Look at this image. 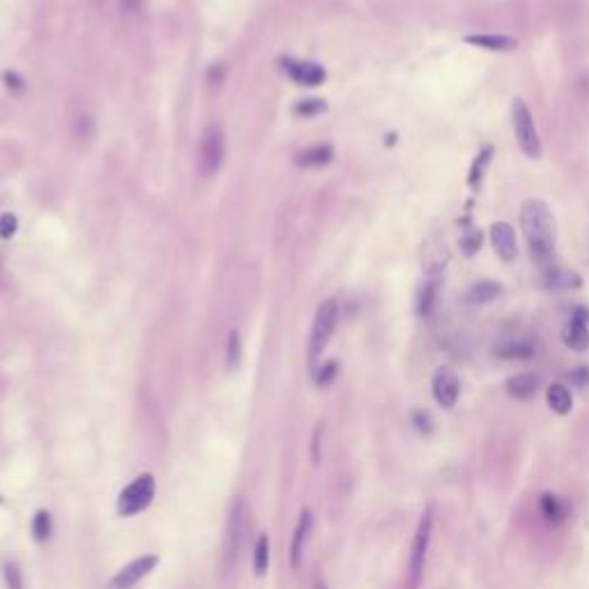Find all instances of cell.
<instances>
[{"mask_svg": "<svg viewBox=\"0 0 589 589\" xmlns=\"http://www.w3.org/2000/svg\"><path fill=\"white\" fill-rule=\"evenodd\" d=\"M521 228L536 267L550 269L555 262V221L541 198H527L521 205Z\"/></svg>", "mask_w": 589, "mask_h": 589, "instance_id": "cell-1", "label": "cell"}, {"mask_svg": "<svg viewBox=\"0 0 589 589\" xmlns=\"http://www.w3.org/2000/svg\"><path fill=\"white\" fill-rule=\"evenodd\" d=\"M430 536H433V511L426 509L421 514V521L417 525L415 539H412V550H410V561H408V587L417 589L421 578H424V566L430 548Z\"/></svg>", "mask_w": 589, "mask_h": 589, "instance_id": "cell-2", "label": "cell"}, {"mask_svg": "<svg viewBox=\"0 0 589 589\" xmlns=\"http://www.w3.org/2000/svg\"><path fill=\"white\" fill-rule=\"evenodd\" d=\"M336 324H339V304H336V300H324L318 306V311H315L313 327H311V339H309L311 366L315 364V359L322 355V350L327 348L334 332H336Z\"/></svg>", "mask_w": 589, "mask_h": 589, "instance_id": "cell-3", "label": "cell"}, {"mask_svg": "<svg viewBox=\"0 0 589 589\" xmlns=\"http://www.w3.org/2000/svg\"><path fill=\"white\" fill-rule=\"evenodd\" d=\"M511 125H514V134H516L518 145H521V150L530 157V159H539L541 138H539V131H536L532 111L523 99H514V104H511Z\"/></svg>", "mask_w": 589, "mask_h": 589, "instance_id": "cell-4", "label": "cell"}, {"mask_svg": "<svg viewBox=\"0 0 589 589\" xmlns=\"http://www.w3.org/2000/svg\"><path fill=\"white\" fill-rule=\"evenodd\" d=\"M154 490H157V483L152 474H140L138 479H134L129 483V486L122 490L120 497H118V514L120 516H136L140 511H145L147 506H150L152 497H154Z\"/></svg>", "mask_w": 589, "mask_h": 589, "instance_id": "cell-5", "label": "cell"}, {"mask_svg": "<svg viewBox=\"0 0 589 589\" xmlns=\"http://www.w3.org/2000/svg\"><path fill=\"white\" fill-rule=\"evenodd\" d=\"M224 157H226V136H224V129L219 125H212L205 129L203 140H200V147H198V169L200 173L205 175H214L219 169H221L224 164Z\"/></svg>", "mask_w": 589, "mask_h": 589, "instance_id": "cell-6", "label": "cell"}, {"mask_svg": "<svg viewBox=\"0 0 589 589\" xmlns=\"http://www.w3.org/2000/svg\"><path fill=\"white\" fill-rule=\"evenodd\" d=\"M589 311L587 309H578L571 320L564 324V332H561V339H564V346L576 350V353H585L589 348Z\"/></svg>", "mask_w": 589, "mask_h": 589, "instance_id": "cell-7", "label": "cell"}, {"mask_svg": "<svg viewBox=\"0 0 589 589\" xmlns=\"http://www.w3.org/2000/svg\"><path fill=\"white\" fill-rule=\"evenodd\" d=\"M461 394V382L449 366L437 368L433 375V396L442 408H454Z\"/></svg>", "mask_w": 589, "mask_h": 589, "instance_id": "cell-8", "label": "cell"}, {"mask_svg": "<svg viewBox=\"0 0 589 589\" xmlns=\"http://www.w3.org/2000/svg\"><path fill=\"white\" fill-rule=\"evenodd\" d=\"M157 561L159 557L157 555H145V557H138L134 561H129L125 569H120L116 576L111 580V587L113 589H131L138 580H143L150 571L157 566Z\"/></svg>", "mask_w": 589, "mask_h": 589, "instance_id": "cell-9", "label": "cell"}, {"mask_svg": "<svg viewBox=\"0 0 589 589\" xmlns=\"http://www.w3.org/2000/svg\"><path fill=\"white\" fill-rule=\"evenodd\" d=\"M490 242H493L497 258L502 262H514L518 256V244H516V231L511 224L506 221H495L490 226Z\"/></svg>", "mask_w": 589, "mask_h": 589, "instance_id": "cell-10", "label": "cell"}, {"mask_svg": "<svg viewBox=\"0 0 589 589\" xmlns=\"http://www.w3.org/2000/svg\"><path fill=\"white\" fill-rule=\"evenodd\" d=\"M311 527H313V516H311L309 509H304V511L300 514V523H297V527H295L293 543H290V564H293V569H300V564H302L304 546H306V541H309Z\"/></svg>", "mask_w": 589, "mask_h": 589, "instance_id": "cell-11", "label": "cell"}, {"mask_svg": "<svg viewBox=\"0 0 589 589\" xmlns=\"http://www.w3.org/2000/svg\"><path fill=\"white\" fill-rule=\"evenodd\" d=\"M242 532H244V518H242V504L237 502L235 509L231 511V518H228V536H226V557L228 564L235 566L237 555H240V543H242Z\"/></svg>", "mask_w": 589, "mask_h": 589, "instance_id": "cell-12", "label": "cell"}, {"mask_svg": "<svg viewBox=\"0 0 589 589\" xmlns=\"http://www.w3.org/2000/svg\"><path fill=\"white\" fill-rule=\"evenodd\" d=\"M541 284L548 290H573V288L583 286V279H580L576 272L552 265L550 269H543Z\"/></svg>", "mask_w": 589, "mask_h": 589, "instance_id": "cell-13", "label": "cell"}, {"mask_svg": "<svg viewBox=\"0 0 589 589\" xmlns=\"http://www.w3.org/2000/svg\"><path fill=\"white\" fill-rule=\"evenodd\" d=\"M539 375L534 373H518L506 380V394L516 401H530L539 391Z\"/></svg>", "mask_w": 589, "mask_h": 589, "instance_id": "cell-14", "label": "cell"}, {"mask_svg": "<svg viewBox=\"0 0 589 589\" xmlns=\"http://www.w3.org/2000/svg\"><path fill=\"white\" fill-rule=\"evenodd\" d=\"M284 69L300 85H320L324 81V69L315 63H293V60H288Z\"/></svg>", "mask_w": 589, "mask_h": 589, "instance_id": "cell-15", "label": "cell"}, {"mask_svg": "<svg viewBox=\"0 0 589 589\" xmlns=\"http://www.w3.org/2000/svg\"><path fill=\"white\" fill-rule=\"evenodd\" d=\"M465 42L472 44V47H477V49L499 51V54H506V51L518 49V40L509 37V35H468Z\"/></svg>", "mask_w": 589, "mask_h": 589, "instance_id": "cell-16", "label": "cell"}, {"mask_svg": "<svg viewBox=\"0 0 589 589\" xmlns=\"http://www.w3.org/2000/svg\"><path fill=\"white\" fill-rule=\"evenodd\" d=\"M493 355L499 359H509V362H525V359H532L536 355V346L530 341H504L495 346Z\"/></svg>", "mask_w": 589, "mask_h": 589, "instance_id": "cell-17", "label": "cell"}, {"mask_svg": "<svg viewBox=\"0 0 589 589\" xmlns=\"http://www.w3.org/2000/svg\"><path fill=\"white\" fill-rule=\"evenodd\" d=\"M502 295V288L495 281H479V284L470 286V290L465 293L463 300L468 302L470 306H483V304H490L493 300Z\"/></svg>", "mask_w": 589, "mask_h": 589, "instance_id": "cell-18", "label": "cell"}, {"mask_svg": "<svg viewBox=\"0 0 589 589\" xmlns=\"http://www.w3.org/2000/svg\"><path fill=\"white\" fill-rule=\"evenodd\" d=\"M493 154H495L493 145H486L483 150L477 152V157H474V162L470 166V175H468V184H470L472 191H479L481 189L488 166H490V162H493Z\"/></svg>", "mask_w": 589, "mask_h": 589, "instance_id": "cell-19", "label": "cell"}, {"mask_svg": "<svg viewBox=\"0 0 589 589\" xmlns=\"http://www.w3.org/2000/svg\"><path fill=\"white\" fill-rule=\"evenodd\" d=\"M437 293H439L437 277L433 274L424 286H421L419 295H417V313L421 315V318H428V315L433 313L435 304H437Z\"/></svg>", "mask_w": 589, "mask_h": 589, "instance_id": "cell-20", "label": "cell"}, {"mask_svg": "<svg viewBox=\"0 0 589 589\" xmlns=\"http://www.w3.org/2000/svg\"><path fill=\"white\" fill-rule=\"evenodd\" d=\"M546 401L552 412H557V415H569L571 408H573V399H571V391L566 389L564 384H550L548 391H546Z\"/></svg>", "mask_w": 589, "mask_h": 589, "instance_id": "cell-21", "label": "cell"}, {"mask_svg": "<svg viewBox=\"0 0 589 589\" xmlns=\"http://www.w3.org/2000/svg\"><path fill=\"white\" fill-rule=\"evenodd\" d=\"M481 242H483L481 228L472 226V219L465 217L463 219V233H461V251L470 258V256H474V253L481 249Z\"/></svg>", "mask_w": 589, "mask_h": 589, "instance_id": "cell-22", "label": "cell"}, {"mask_svg": "<svg viewBox=\"0 0 589 589\" xmlns=\"http://www.w3.org/2000/svg\"><path fill=\"white\" fill-rule=\"evenodd\" d=\"M334 159V150L329 145H315V147H309V150H304L300 154V166H304V169H318V166H324V164H329Z\"/></svg>", "mask_w": 589, "mask_h": 589, "instance_id": "cell-23", "label": "cell"}, {"mask_svg": "<svg viewBox=\"0 0 589 589\" xmlns=\"http://www.w3.org/2000/svg\"><path fill=\"white\" fill-rule=\"evenodd\" d=\"M541 514L548 523H559V521H564L566 506L561 504V499L557 495L546 493V495H541Z\"/></svg>", "mask_w": 589, "mask_h": 589, "instance_id": "cell-24", "label": "cell"}, {"mask_svg": "<svg viewBox=\"0 0 589 589\" xmlns=\"http://www.w3.org/2000/svg\"><path fill=\"white\" fill-rule=\"evenodd\" d=\"M267 566H269V539L267 534H262L256 543V550H253V571H256V576H265Z\"/></svg>", "mask_w": 589, "mask_h": 589, "instance_id": "cell-25", "label": "cell"}, {"mask_svg": "<svg viewBox=\"0 0 589 589\" xmlns=\"http://www.w3.org/2000/svg\"><path fill=\"white\" fill-rule=\"evenodd\" d=\"M32 534L37 541H47L51 536V516L49 511H37L32 518Z\"/></svg>", "mask_w": 589, "mask_h": 589, "instance_id": "cell-26", "label": "cell"}, {"mask_svg": "<svg viewBox=\"0 0 589 589\" xmlns=\"http://www.w3.org/2000/svg\"><path fill=\"white\" fill-rule=\"evenodd\" d=\"M324 109H327V104L322 99H304L295 107V113L302 118H313V116H318V113H322Z\"/></svg>", "mask_w": 589, "mask_h": 589, "instance_id": "cell-27", "label": "cell"}, {"mask_svg": "<svg viewBox=\"0 0 589 589\" xmlns=\"http://www.w3.org/2000/svg\"><path fill=\"white\" fill-rule=\"evenodd\" d=\"M240 357H242L240 336H237V332H231V336H228V368H235L240 364Z\"/></svg>", "mask_w": 589, "mask_h": 589, "instance_id": "cell-28", "label": "cell"}, {"mask_svg": "<svg viewBox=\"0 0 589 589\" xmlns=\"http://www.w3.org/2000/svg\"><path fill=\"white\" fill-rule=\"evenodd\" d=\"M336 371H339V364L336 362H327V364H322L320 366V371L315 373V382H318L320 387H327L334 377H336Z\"/></svg>", "mask_w": 589, "mask_h": 589, "instance_id": "cell-29", "label": "cell"}, {"mask_svg": "<svg viewBox=\"0 0 589 589\" xmlns=\"http://www.w3.org/2000/svg\"><path fill=\"white\" fill-rule=\"evenodd\" d=\"M412 424H415V428L424 435H428L430 430H433V419H430V415L424 410H417L415 415H412Z\"/></svg>", "mask_w": 589, "mask_h": 589, "instance_id": "cell-30", "label": "cell"}, {"mask_svg": "<svg viewBox=\"0 0 589 589\" xmlns=\"http://www.w3.org/2000/svg\"><path fill=\"white\" fill-rule=\"evenodd\" d=\"M16 224L19 221H16V217L10 212L0 217V237H3V240H10V237L16 233Z\"/></svg>", "mask_w": 589, "mask_h": 589, "instance_id": "cell-31", "label": "cell"}, {"mask_svg": "<svg viewBox=\"0 0 589 589\" xmlns=\"http://www.w3.org/2000/svg\"><path fill=\"white\" fill-rule=\"evenodd\" d=\"M5 580H7V587L10 589H23V583H21V571L16 564H7L5 566Z\"/></svg>", "mask_w": 589, "mask_h": 589, "instance_id": "cell-32", "label": "cell"}, {"mask_svg": "<svg viewBox=\"0 0 589 589\" xmlns=\"http://www.w3.org/2000/svg\"><path fill=\"white\" fill-rule=\"evenodd\" d=\"M320 437H322V424L315 426V433H313V444H311L313 463H318V461H320Z\"/></svg>", "mask_w": 589, "mask_h": 589, "instance_id": "cell-33", "label": "cell"}, {"mask_svg": "<svg viewBox=\"0 0 589 589\" xmlns=\"http://www.w3.org/2000/svg\"><path fill=\"white\" fill-rule=\"evenodd\" d=\"M569 380L571 382H576V384H587L589 382V368H576V371H571L569 373Z\"/></svg>", "mask_w": 589, "mask_h": 589, "instance_id": "cell-34", "label": "cell"}, {"mask_svg": "<svg viewBox=\"0 0 589 589\" xmlns=\"http://www.w3.org/2000/svg\"><path fill=\"white\" fill-rule=\"evenodd\" d=\"M122 7H125V12H136L140 7V0H122Z\"/></svg>", "mask_w": 589, "mask_h": 589, "instance_id": "cell-35", "label": "cell"}, {"mask_svg": "<svg viewBox=\"0 0 589 589\" xmlns=\"http://www.w3.org/2000/svg\"><path fill=\"white\" fill-rule=\"evenodd\" d=\"M318 589H324V587H322V585H320V587H318Z\"/></svg>", "mask_w": 589, "mask_h": 589, "instance_id": "cell-36", "label": "cell"}]
</instances>
